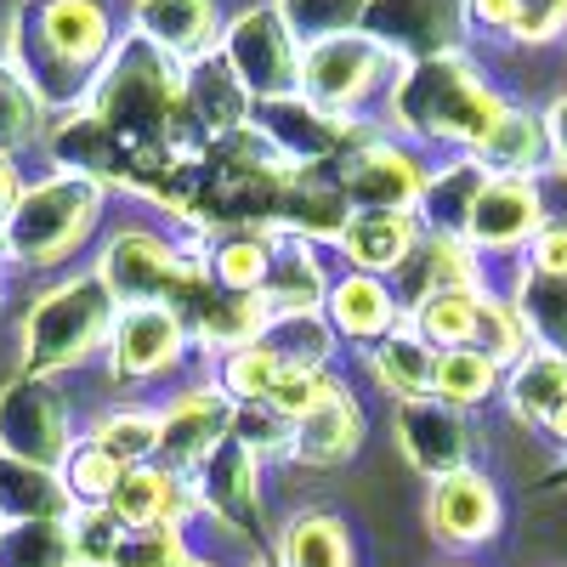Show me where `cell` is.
<instances>
[{"instance_id": "obj_1", "label": "cell", "mask_w": 567, "mask_h": 567, "mask_svg": "<svg viewBox=\"0 0 567 567\" xmlns=\"http://www.w3.org/2000/svg\"><path fill=\"white\" fill-rule=\"evenodd\" d=\"M0 45L7 74L45 114H74L114 52V18L103 0H23Z\"/></svg>"}, {"instance_id": "obj_2", "label": "cell", "mask_w": 567, "mask_h": 567, "mask_svg": "<svg viewBox=\"0 0 567 567\" xmlns=\"http://www.w3.org/2000/svg\"><path fill=\"white\" fill-rule=\"evenodd\" d=\"M505 109H511V97L494 91L465 52L398 69L392 97H386V114L403 136L432 142V148H454V154L477 148V142L499 125Z\"/></svg>"}, {"instance_id": "obj_3", "label": "cell", "mask_w": 567, "mask_h": 567, "mask_svg": "<svg viewBox=\"0 0 567 567\" xmlns=\"http://www.w3.org/2000/svg\"><path fill=\"white\" fill-rule=\"evenodd\" d=\"M114 323H120V301L109 296V284L97 272L52 284L45 296H34V307L23 312V329H18L23 374L52 381V374L109 352Z\"/></svg>"}, {"instance_id": "obj_4", "label": "cell", "mask_w": 567, "mask_h": 567, "mask_svg": "<svg viewBox=\"0 0 567 567\" xmlns=\"http://www.w3.org/2000/svg\"><path fill=\"white\" fill-rule=\"evenodd\" d=\"M97 216H103V187L58 171L18 194L12 216L0 221V245L18 267H58L91 239Z\"/></svg>"}, {"instance_id": "obj_5", "label": "cell", "mask_w": 567, "mask_h": 567, "mask_svg": "<svg viewBox=\"0 0 567 567\" xmlns=\"http://www.w3.org/2000/svg\"><path fill=\"white\" fill-rule=\"evenodd\" d=\"M97 278L109 284V296L120 307H171L176 312L210 278V267H205V250H176L148 227H125L103 245Z\"/></svg>"}, {"instance_id": "obj_6", "label": "cell", "mask_w": 567, "mask_h": 567, "mask_svg": "<svg viewBox=\"0 0 567 567\" xmlns=\"http://www.w3.org/2000/svg\"><path fill=\"white\" fill-rule=\"evenodd\" d=\"M323 182H336V194L347 199L352 216L363 210H398V216H414L420 205V187H425V165L414 159V148L392 142L386 131L363 125L352 136V148L318 171Z\"/></svg>"}, {"instance_id": "obj_7", "label": "cell", "mask_w": 567, "mask_h": 567, "mask_svg": "<svg viewBox=\"0 0 567 567\" xmlns=\"http://www.w3.org/2000/svg\"><path fill=\"white\" fill-rule=\"evenodd\" d=\"M216 52L239 74L250 103H278V97H296L301 91V40L278 18V7H245L221 29Z\"/></svg>"}, {"instance_id": "obj_8", "label": "cell", "mask_w": 567, "mask_h": 567, "mask_svg": "<svg viewBox=\"0 0 567 567\" xmlns=\"http://www.w3.org/2000/svg\"><path fill=\"white\" fill-rule=\"evenodd\" d=\"M358 29L381 45L398 69H409V63H425V58L465 52L471 12H465V0H369Z\"/></svg>"}, {"instance_id": "obj_9", "label": "cell", "mask_w": 567, "mask_h": 567, "mask_svg": "<svg viewBox=\"0 0 567 567\" xmlns=\"http://www.w3.org/2000/svg\"><path fill=\"white\" fill-rule=\"evenodd\" d=\"M392 69H398V63H392L363 29L329 34V40L301 45V97L318 103V109H329V114H347V120H352V109L369 103L374 91L386 85Z\"/></svg>"}, {"instance_id": "obj_10", "label": "cell", "mask_w": 567, "mask_h": 567, "mask_svg": "<svg viewBox=\"0 0 567 567\" xmlns=\"http://www.w3.org/2000/svg\"><path fill=\"white\" fill-rule=\"evenodd\" d=\"M69 449H74V432H69V409H63L58 386L18 369L0 386V454L40 465V471H58L69 460Z\"/></svg>"}, {"instance_id": "obj_11", "label": "cell", "mask_w": 567, "mask_h": 567, "mask_svg": "<svg viewBox=\"0 0 567 567\" xmlns=\"http://www.w3.org/2000/svg\"><path fill=\"white\" fill-rule=\"evenodd\" d=\"M250 125H256L296 171L336 165V159L352 148V136L363 131V120L329 114V109L307 103L301 91H296V97H278V103H256V109H250Z\"/></svg>"}, {"instance_id": "obj_12", "label": "cell", "mask_w": 567, "mask_h": 567, "mask_svg": "<svg viewBox=\"0 0 567 567\" xmlns=\"http://www.w3.org/2000/svg\"><path fill=\"white\" fill-rule=\"evenodd\" d=\"M545 221H550L545 182H528V176H488L477 210H471L465 245L477 250L483 261H488V256L523 261V250L534 245V233H539Z\"/></svg>"}, {"instance_id": "obj_13", "label": "cell", "mask_w": 567, "mask_h": 567, "mask_svg": "<svg viewBox=\"0 0 567 567\" xmlns=\"http://www.w3.org/2000/svg\"><path fill=\"white\" fill-rule=\"evenodd\" d=\"M392 437H398V454L420 471V477H454V471H471V420L465 409L443 403V398H409L392 409Z\"/></svg>"}, {"instance_id": "obj_14", "label": "cell", "mask_w": 567, "mask_h": 567, "mask_svg": "<svg viewBox=\"0 0 567 567\" xmlns=\"http://www.w3.org/2000/svg\"><path fill=\"white\" fill-rule=\"evenodd\" d=\"M194 505L227 534L239 539H261V460L239 443H221L199 471H194Z\"/></svg>"}, {"instance_id": "obj_15", "label": "cell", "mask_w": 567, "mask_h": 567, "mask_svg": "<svg viewBox=\"0 0 567 567\" xmlns=\"http://www.w3.org/2000/svg\"><path fill=\"white\" fill-rule=\"evenodd\" d=\"M227 425H233V403L221 398V386H194L182 392L165 414H159V465L171 477H187L227 443Z\"/></svg>"}, {"instance_id": "obj_16", "label": "cell", "mask_w": 567, "mask_h": 567, "mask_svg": "<svg viewBox=\"0 0 567 567\" xmlns=\"http://www.w3.org/2000/svg\"><path fill=\"white\" fill-rule=\"evenodd\" d=\"M187 347H194L187 341V323L171 307H120L114 341H109V369L120 386H136V381H154V374L176 369Z\"/></svg>"}, {"instance_id": "obj_17", "label": "cell", "mask_w": 567, "mask_h": 567, "mask_svg": "<svg viewBox=\"0 0 567 567\" xmlns=\"http://www.w3.org/2000/svg\"><path fill=\"white\" fill-rule=\"evenodd\" d=\"M443 290H488L494 296V284L483 272V256L471 250L465 239H432V233H420V245L409 250V261L392 272V301L409 318L420 301H432Z\"/></svg>"}, {"instance_id": "obj_18", "label": "cell", "mask_w": 567, "mask_h": 567, "mask_svg": "<svg viewBox=\"0 0 567 567\" xmlns=\"http://www.w3.org/2000/svg\"><path fill=\"white\" fill-rule=\"evenodd\" d=\"M250 109H256L250 91L239 85V74L221 63V52L182 69V125H187V136H194L199 148H210V142L250 125Z\"/></svg>"}, {"instance_id": "obj_19", "label": "cell", "mask_w": 567, "mask_h": 567, "mask_svg": "<svg viewBox=\"0 0 567 567\" xmlns=\"http://www.w3.org/2000/svg\"><path fill=\"white\" fill-rule=\"evenodd\" d=\"M499 398L528 432H539L556 449H567V358L561 352H539L534 347L516 369H505Z\"/></svg>"}, {"instance_id": "obj_20", "label": "cell", "mask_w": 567, "mask_h": 567, "mask_svg": "<svg viewBox=\"0 0 567 567\" xmlns=\"http://www.w3.org/2000/svg\"><path fill=\"white\" fill-rule=\"evenodd\" d=\"M499 516H505L499 488L483 477L477 465L432 483V494H425V523H432V534L449 539V545H483V539H494Z\"/></svg>"}, {"instance_id": "obj_21", "label": "cell", "mask_w": 567, "mask_h": 567, "mask_svg": "<svg viewBox=\"0 0 567 567\" xmlns=\"http://www.w3.org/2000/svg\"><path fill=\"white\" fill-rule=\"evenodd\" d=\"M176 318L187 323V341L199 352H239V347H256L261 329H267V307L256 296H233V290H216L205 278L194 296L176 307Z\"/></svg>"}, {"instance_id": "obj_22", "label": "cell", "mask_w": 567, "mask_h": 567, "mask_svg": "<svg viewBox=\"0 0 567 567\" xmlns=\"http://www.w3.org/2000/svg\"><path fill=\"white\" fill-rule=\"evenodd\" d=\"M52 159L69 176L97 182L103 194H109V187H125V194H131V148L91 109H74V114H63L52 125Z\"/></svg>"}, {"instance_id": "obj_23", "label": "cell", "mask_w": 567, "mask_h": 567, "mask_svg": "<svg viewBox=\"0 0 567 567\" xmlns=\"http://www.w3.org/2000/svg\"><path fill=\"white\" fill-rule=\"evenodd\" d=\"M131 29L142 40H154L159 52H171L176 63H199L221 45V12L216 0H136L131 7Z\"/></svg>"}, {"instance_id": "obj_24", "label": "cell", "mask_w": 567, "mask_h": 567, "mask_svg": "<svg viewBox=\"0 0 567 567\" xmlns=\"http://www.w3.org/2000/svg\"><path fill=\"white\" fill-rule=\"evenodd\" d=\"M347 221H352V210L336 194V182H323L318 171H296L290 182H284L267 233H278V239H301V245H336L347 233Z\"/></svg>"}, {"instance_id": "obj_25", "label": "cell", "mask_w": 567, "mask_h": 567, "mask_svg": "<svg viewBox=\"0 0 567 567\" xmlns=\"http://www.w3.org/2000/svg\"><path fill=\"white\" fill-rule=\"evenodd\" d=\"M483 187H488V171H483L477 159H471V154H454L449 165L425 171L420 205H414L420 233H432V239H465L471 210H477Z\"/></svg>"}, {"instance_id": "obj_26", "label": "cell", "mask_w": 567, "mask_h": 567, "mask_svg": "<svg viewBox=\"0 0 567 567\" xmlns=\"http://www.w3.org/2000/svg\"><path fill=\"white\" fill-rule=\"evenodd\" d=\"M358 449H363V403L336 381V386H329V398H323L312 414L296 420V449H290V460H301V465H312V471H336V465H347Z\"/></svg>"}, {"instance_id": "obj_27", "label": "cell", "mask_w": 567, "mask_h": 567, "mask_svg": "<svg viewBox=\"0 0 567 567\" xmlns=\"http://www.w3.org/2000/svg\"><path fill=\"white\" fill-rule=\"evenodd\" d=\"M109 511L125 528H182L187 511H199V505H194V483L187 477H171L165 465H131Z\"/></svg>"}, {"instance_id": "obj_28", "label": "cell", "mask_w": 567, "mask_h": 567, "mask_svg": "<svg viewBox=\"0 0 567 567\" xmlns=\"http://www.w3.org/2000/svg\"><path fill=\"white\" fill-rule=\"evenodd\" d=\"M488 176H528V182H545L550 176V142H545V120L523 103H511L499 114V125L471 148Z\"/></svg>"}, {"instance_id": "obj_29", "label": "cell", "mask_w": 567, "mask_h": 567, "mask_svg": "<svg viewBox=\"0 0 567 567\" xmlns=\"http://www.w3.org/2000/svg\"><path fill=\"white\" fill-rule=\"evenodd\" d=\"M256 301L267 307V318L323 312V301H329V278H323V261L312 256V245H301V239H278V245H272V267H267V278H261Z\"/></svg>"}, {"instance_id": "obj_30", "label": "cell", "mask_w": 567, "mask_h": 567, "mask_svg": "<svg viewBox=\"0 0 567 567\" xmlns=\"http://www.w3.org/2000/svg\"><path fill=\"white\" fill-rule=\"evenodd\" d=\"M323 318H329L336 336L363 341V347H374L381 336H392V329L403 323V312L392 301V284L386 278H369V272H347L341 284H329Z\"/></svg>"}, {"instance_id": "obj_31", "label": "cell", "mask_w": 567, "mask_h": 567, "mask_svg": "<svg viewBox=\"0 0 567 567\" xmlns=\"http://www.w3.org/2000/svg\"><path fill=\"white\" fill-rule=\"evenodd\" d=\"M414 245H420V221L398 216V210H363L336 239V250L352 261V272H369V278H392Z\"/></svg>"}, {"instance_id": "obj_32", "label": "cell", "mask_w": 567, "mask_h": 567, "mask_svg": "<svg viewBox=\"0 0 567 567\" xmlns=\"http://www.w3.org/2000/svg\"><path fill=\"white\" fill-rule=\"evenodd\" d=\"M505 301L523 318L528 341L539 352H561L567 358V272H528L523 261L505 278Z\"/></svg>"}, {"instance_id": "obj_33", "label": "cell", "mask_w": 567, "mask_h": 567, "mask_svg": "<svg viewBox=\"0 0 567 567\" xmlns=\"http://www.w3.org/2000/svg\"><path fill=\"white\" fill-rule=\"evenodd\" d=\"M74 499L58 471H40L0 454V523H69Z\"/></svg>"}, {"instance_id": "obj_34", "label": "cell", "mask_w": 567, "mask_h": 567, "mask_svg": "<svg viewBox=\"0 0 567 567\" xmlns=\"http://www.w3.org/2000/svg\"><path fill=\"white\" fill-rule=\"evenodd\" d=\"M369 374H374V386H386L398 403L409 398H432V374H437V352L425 347L409 318L392 329V336H381L369 347Z\"/></svg>"}, {"instance_id": "obj_35", "label": "cell", "mask_w": 567, "mask_h": 567, "mask_svg": "<svg viewBox=\"0 0 567 567\" xmlns=\"http://www.w3.org/2000/svg\"><path fill=\"white\" fill-rule=\"evenodd\" d=\"M272 245H278V233H261V227L216 233L210 250H205L210 284H216V290H233V296H256L267 267H272Z\"/></svg>"}, {"instance_id": "obj_36", "label": "cell", "mask_w": 567, "mask_h": 567, "mask_svg": "<svg viewBox=\"0 0 567 567\" xmlns=\"http://www.w3.org/2000/svg\"><path fill=\"white\" fill-rule=\"evenodd\" d=\"M278 567H352V539L341 528V516L301 511L278 534Z\"/></svg>"}, {"instance_id": "obj_37", "label": "cell", "mask_w": 567, "mask_h": 567, "mask_svg": "<svg viewBox=\"0 0 567 567\" xmlns=\"http://www.w3.org/2000/svg\"><path fill=\"white\" fill-rule=\"evenodd\" d=\"M483 296L488 290H443L432 301H420L409 312V329L432 347V352H454V347H471L477 336V312H483Z\"/></svg>"}, {"instance_id": "obj_38", "label": "cell", "mask_w": 567, "mask_h": 567, "mask_svg": "<svg viewBox=\"0 0 567 567\" xmlns=\"http://www.w3.org/2000/svg\"><path fill=\"white\" fill-rule=\"evenodd\" d=\"M505 386V369L494 358H483L477 347H454V352H437V374H432V398L454 403V409H477L488 398H499Z\"/></svg>"}, {"instance_id": "obj_39", "label": "cell", "mask_w": 567, "mask_h": 567, "mask_svg": "<svg viewBox=\"0 0 567 567\" xmlns=\"http://www.w3.org/2000/svg\"><path fill=\"white\" fill-rule=\"evenodd\" d=\"M261 347L284 363V369H329L336 358V329L323 312H296V318H267Z\"/></svg>"}, {"instance_id": "obj_40", "label": "cell", "mask_w": 567, "mask_h": 567, "mask_svg": "<svg viewBox=\"0 0 567 567\" xmlns=\"http://www.w3.org/2000/svg\"><path fill=\"white\" fill-rule=\"evenodd\" d=\"M0 567H85L69 523H7L0 528Z\"/></svg>"}, {"instance_id": "obj_41", "label": "cell", "mask_w": 567, "mask_h": 567, "mask_svg": "<svg viewBox=\"0 0 567 567\" xmlns=\"http://www.w3.org/2000/svg\"><path fill=\"white\" fill-rule=\"evenodd\" d=\"M58 477H63L74 511H97V505L114 499V488H120V477H125V465H120L109 449H97L91 437H80V443L69 449V460L58 465Z\"/></svg>"}, {"instance_id": "obj_42", "label": "cell", "mask_w": 567, "mask_h": 567, "mask_svg": "<svg viewBox=\"0 0 567 567\" xmlns=\"http://www.w3.org/2000/svg\"><path fill=\"white\" fill-rule=\"evenodd\" d=\"M91 443L109 449L125 471L131 465H154L159 454V414H142V409H114L91 425Z\"/></svg>"}, {"instance_id": "obj_43", "label": "cell", "mask_w": 567, "mask_h": 567, "mask_svg": "<svg viewBox=\"0 0 567 567\" xmlns=\"http://www.w3.org/2000/svg\"><path fill=\"white\" fill-rule=\"evenodd\" d=\"M272 7L301 45H312V40H329V34H352L369 12V0H272Z\"/></svg>"}, {"instance_id": "obj_44", "label": "cell", "mask_w": 567, "mask_h": 567, "mask_svg": "<svg viewBox=\"0 0 567 567\" xmlns=\"http://www.w3.org/2000/svg\"><path fill=\"white\" fill-rule=\"evenodd\" d=\"M227 437L239 443V449H250L256 460H284V454L296 449V420L278 414L272 403H233Z\"/></svg>"}, {"instance_id": "obj_45", "label": "cell", "mask_w": 567, "mask_h": 567, "mask_svg": "<svg viewBox=\"0 0 567 567\" xmlns=\"http://www.w3.org/2000/svg\"><path fill=\"white\" fill-rule=\"evenodd\" d=\"M471 347H477L483 358H494L499 369H516V363H523V358L534 352V341H528L523 318H516V307H511L505 296H483L477 336H471Z\"/></svg>"}, {"instance_id": "obj_46", "label": "cell", "mask_w": 567, "mask_h": 567, "mask_svg": "<svg viewBox=\"0 0 567 567\" xmlns=\"http://www.w3.org/2000/svg\"><path fill=\"white\" fill-rule=\"evenodd\" d=\"M278 374H284V363L261 341L256 347H239V352L221 358V398L227 403H267L272 386H278Z\"/></svg>"}, {"instance_id": "obj_47", "label": "cell", "mask_w": 567, "mask_h": 567, "mask_svg": "<svg viewBox=\"0 0 567 567\" xmlns=\"http://www.w3.org/2000/svg\"><path fill=\"white\" fill-rule=\"evenodd\" d=\"M40 125H45V109L29 97L12 74H0V154L12 159L18 148H29V142L40 136Z\"/></svg>"}, {"instance_id": "obj_48", "label": "cell", "mask_w": 567, "mask_h": 567, "mask_svg": "<svg viewBox=\"0 0 567 567\" xmlns=\"http://www.w3.org/2000/svg\"><path fill=\"white\" fill-rule=\"evenodd\" d=\"M182 528H125L109 567H182Z\"/></svg>"}, {"instance_id": "obj_49", "label": "cell", "mask_w": 567, "mask_h": 567, "mask_svg": "<svg viewBox=\"0 0 567 567\" xmlns=\"http://www.w3.org/2000/svg\"><path fill=\"white\" fill-rule=\"evenodd\" d=\"M69 528H74V550H80L85 567H109L114 550H120V539H125V523H120L109 505H97V511H74V516H69Z\"/></svg>"}, {"instance_id": "obj_50", "label": "cell", "mask_w": 567, "mask_h": 567, "mask_svg": "<svg viewBox=\"0 0 567 567\" xmlns=\"http://www.w3.org/2000/svg\"><path fill=\"white\" fill-rule=\"evenodd\" d=\"M329 386H336V374H329V369H284L267 403H272L278 414L301 420V414H312V409L329 398Z\"/></svg>"}, {"instance_id": "obj_51", "label": "cell", "mask_w": 567, "mask_h": 567, "mask_svg": "<svg viewBox=\"0 0 567 567\" xmlns=\"http://www.w3.org/2000/svg\"><path fill=\"white\" fill-rule=\"evenodd\" d=\"M523 267L528 272H567V216H550L534 233V245L523 250Z\"/></svg>"}, {"instance_id": "obj_52", "label": "cell", "mask_w": 567, "mask_h": 567, "mask_svg": "<svg viewBox=\"0 0 567 567\" xmlns=\"http://www.w3.org/2000/svg\"><path fill=\"white\" fill-rule=\"evenodd\" d=\"M465 12H471V23L477 29H488V34H516V18H523V0H465Z\"/></svg>"}, {"instance_id": "obj_53", "label": "cell", "mask_w": 567, "mask_h": 567, "mask_svg": "<svg viewBox=\"0 0 567 567\" xmlns=\"http://www.w3.org/2000/svg\"><path fill=\"white\" fill-rule=\"evenodd\" d=\"M539 120H545V142H550V171L567 176V91H556L539 109Z\"/></svg>"}, {"instance_id": "obj_54", "label": "cell", "mask_w": 567, "mask_h": 567, "mask_svg": "<svg viewBox=\"0 0 567 567\" xmlns=\"http://www.w3.org/2000/svg\"><path fill=\"white\" fill-rule=\"evenodd\" d=\"M18 194H23V182H18V165L0 154V221L12 216V205H18Z\"/></svg>"}, {"instance_id": "obj_55", "label": "cell", "mask_w": 567, "mask_h": 567, "mask_svg": "<svg viewBox=\"0 0 567 567\" xmlns=\"http://www.w3.org/2000/svg\"><path fill=\"white\" fill-rule=\"evenodd\" d=\"M182 567H210V561H199V556H187V561H182Z\"/></svg>"}, {"instance_id": "obj_56", "label": "cell", "mask_w": 567, "mask_h": 567, "mask_svg": "<svg viewBox=\"0 0 567 567\" xmlns=\"http://www.w3.org/2000/svg\"><path fill=\"white\" fill-rule=\"evenodd\" d=\"M256 567H278V556H261V561H256Z\"/></svg>"}, {"instance_id": "obj_57", "label": "cell", "mask_w": 567, "mask_h": 567, "mask_svg": "<svg viewBox=\"0 0 567 567\" xmlns=\"http://www.w3.org/2000/svg\"><path fill=\"white\" fill-rule=\"evenodd\" d=\"M0 74H7V45H0Z\"/></svg>"}, {"instance_id": "obj_58", "label": "cell", "mask_w": 567, "mask_h": 567, "mask_svg": "<svg viewBox=\"0 0 567 567\" xmlns=\"http://www.w3.org/2000/svg\"><path fill=\"white\" fill-rule=\"evenodd\" d=\"M449 567H471V561H449Z\"/></svg>"}, {"instance_id": "obj_59", "label": "cell", "mask_w": 567, "mask_h": 567, "mask_svg": "<svg viewBox=\"0 0 567 567\" xmlns=\"http://www.w3.org/2000/svg\"><path fill=\"white\" fill-rule=\"evenodd\" d=\"M0 256H7V245H0Z\"/></svg>"}, {"instance_id": "obj_60", "label": "cell", "mask_w": 567, "mask_h": 567, "mask_svg": "<svg viewBox=\"0 0 567 567\" xmlns=\"http://www.w3.org/2000/svg\"><path fill=\"white\" fill-rule=\"evenodd\" d=\"M561 477H567V465H561Z\"/></svg>"}, {"instance_id": "obj_61", "label": "cell", "mask_w": 567, "mask_h": 567, "mask_svg": "<svg viewBox=\"0 0 567 567\" xmlns=\"http://www.w3.org/2000/svg\"><path fill=\"white\" fill-rule=\"evenodd\" d=\"M0 528H7V523H0Z\"/></svg>"}]
</instances>
